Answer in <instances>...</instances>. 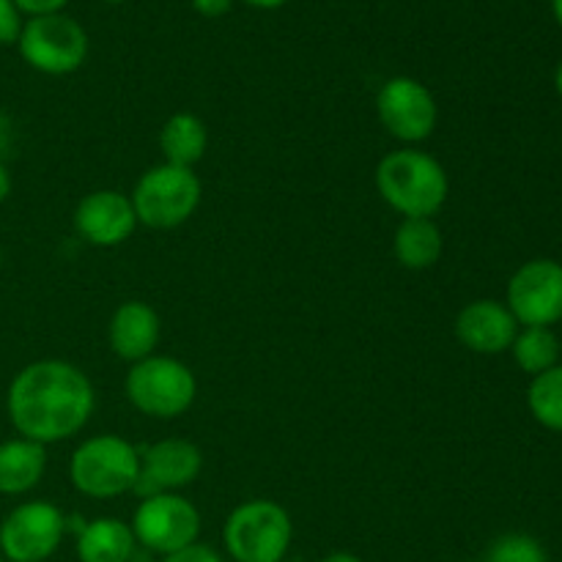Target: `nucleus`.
Masks as SVG:
<instances>
[{"instance_id": "nucleus-1", "label": "nucleus", "mask_w": 562, "mask_h": 562, "mask_svg": "<svg viewBox=\"0 0 562 562\" xmlns=\"http://www.w3.org/2000/svg\"><path fill=\"white\" fill-rule=\"evenodd\" d=\"M97 393L86 373L66 360H36L16 371L5 412L22 439L55 445L77 437L91 420Z\"/></svg>"}, {"instance_id": "nucleus-2", "label": "nucleus", "mask_w": 562, "mask_h": 562, "mask_svg": "<svg viewBox=\"0 0 562 562\" xmlns=\"http://www.w3.org/2000/svg\"><path fill=\"white\" fill-rule=\"evenodd\" d=\"M376 190L382 201L404 220H431L450 195L448 170L420 148H398L376 165Z\"/></svg>"}, {"instance_id": "nucleus-3", "label": "nucleus", "mask_w": 562, "mask_h": 562, "mask_svg": "<svg viewBox=\"0 0 562 562\" xmlns=\"http://www.w3.org/2000/svg\"><path fill=\"white\" fill-rule=\"evenodd\" d=\"M140 475V453L119 434L86 439L71 453L69 481L82 497L113 499L132 492Z\"/></svg>"}, {"instance_id": "nucleus-4", "label": "nucleus", "mask_w": 562, "mask_h": 562, "mask_svg": "<svg viewBox=\"0 0 562 562\" xmlns=\"http://www.w3.org/2000/svg\"><path fill=\"white\" fill-rule=\"evenodd\" d=\"M294 541V525L283 505L247 499L236 505L223 527L225 552L236 562H283Z\"/></svg>"}, {"instance_id": "nucleus-5", "label": "nucleus", "mask_w": 562, "mask_h": 562, "mask_svg": "<svg viewBox=\"0 0 562 562\" xmlns=\"http://www.w3.org/2000/svg\"><path fill=\"white\" fill-rule=\"evenodd\" d=\"M124 393L137 412L154 420L181 417L198 395L195 373L176 357L151 355L126 371Z\"/></svg>"}, {"instance_id": "nucleus-6", "label": "nucleus", "mask_w": 562, "mask_h": 562, "mask_svg": "<svg viewBox=\"0 0 562 562\" xmlns=\"http://www.w3.org/2000/svg\"><path fill=\"white\" fill-rule=\"evenodd\" d=\"M203 198L201 179L192 168L179 165H154L137 179L130 201L135 206L137 225L154 231H170L184 225L198 212Z\"/></svg>"}, {"instance_id": "nucleus-7", "label": "nucleus", "mask_w": 562, "mask_h": 562, "mask_svg": "<svg viewBox=\"0 0 562 562\" xmlns=\"http://www.w3.org/2000/svg\"><path fill=\"white\" fill-rule=\"evenodd\" d=\"M22 60L49 77H64L80 69L88 58V33L77 20L58 14L31 16L16 38Z\"/></svg>"}, {"instance_id": "nucleus-8", "label": "nucleus", "mask_w": 562, "mask_h": 562, "mask_svg": "<svg viewBox=\"0 0 562 562\" xmlns=\"http://www.w3.org/2000/svg\"><path fill=\"white\" fill-rule=\"evenodd\" d=\"M130 527L135 532V541L143 549L168 558V554L181 552V549L198 543L201 514L179 492L157 494V497L140 499Z\"/></svg>"}, {"instance_id": "nucleus-9", "label": "nucleus", "mask_w": 562, "mask_h": 562, "mask_svg": "<svg viewBox=\"0 0 562 562\" xmlns=\"http://www.w3.org/2000/svg\"><path fill=\"white\" fill-rule=\"evenodd\" d=\"M66 516L47 499L16 505L0 521V554L5 562H44L58 552Z\"/></svg>"}, {"instance_id": "nucleus-10", "label": "nucleus", "mask_w": 562, "mask_h": 562, "mask_svg": "<svg viewBox=\"0 0 562 562\" xmlns=\"http://www.w3.org/2000/svg\"><path fill=\"white\" fill-rule=\"evenodd\" d=\"M505 305L519 327H549L562 322V263L532 258L521 263L508 283Z\"/></svg>"}, {"instance_id": "nucleus-11", "label": "nucleus", "mask_w": 562, "mask_h": 562, "mask_svg": "<svg viewBox=\"0 0 562 562\" xmlns=\"http://www.w3.org/2000/svg\"><path fill=\"white\" fill-rule=\"evenodd\" d=\"M376 113L387 135L406 146L428 140L439 121L437 99L415 77H390L376 93Z\"/></svg>"}, {"instance_id": "nucleus-12", "label": "nucleus", "mask_w": 562, "mask_h": 562, "mask_svg": "<svg viewBox=\"0 0 562 562\" xmlns=\"http://www.w3.org/2000/svg\"><path fill=\"white\" fill-rule=\"evenodd\" d=\"M203 470V453L190 439L170 437L154 442L140 453V475L132 492L140 499L157 497V494L181 492L198 481Z\"/></svg>"}, {"instance_id": "nucleus-13", "label": "nucleus", "mask_w": 562, "mask_h": 562, "mask_svg": "<svg viewBox=\"0 0 562 562\" xmlns=\"http://www.w3.org/2000/svg\"><path fill=\"white\" fill-rule=\"evenodd\" d=\"M137 214L130 195L119 190L88 192L75 209V231L93 247H119L135 234Z\"/></svg>"}, {"instance_id": "nucleus-14", "label": "nucleus", "mask_w": 562, "mask_h": 562, "mask_svg": "<svg viewBox=\"0 0 562 562\" xmlns=\"http://www.w3.org/2000/svg\"><path fill=\"white\" fill-rule=\"evenodd\" d=\"M519 322L508 311L505 302L497 300H475L464 305L456 316V338L472 355L494 357L510 351Z\"/></svg>"}, {"instance_id": "nucleus-15", "label": "nucleus", "mask_w": 562, "mask_h": 562, "mask_svg": "<svg viewBox=\"0 0 562 562\" xmlns=\"http://www.w3.org/2000/svg\"><path fill=\"white\" fill-rule=\"evenodd\" d=\"M159 335H162V322L148 302L130 300L115 307V313L110 316V349L119 360L132 362V366L157 351Z\"/></svg>"}, {"instance_id": "nucleus-16", "label": "nucleus", "mask_w": 562, "mask_h": 562, "mask_svg": "<svg viewBox=\"0 0 562 562\" xmlns=\"http://www.w3.org/2000/svg\"><path fill=\"white\" fill-rule=\"evenodd\" d=\"M47 472V448L31 439H5L0 442V494L22 497L42 483Z\"/></svg>"}, {"instance_id": "nucleus-17", "label": "nucleus", "mask_w": 562, "mask_h": 562, "mask_svg": "<svg viewBox=\"0 0 562 562\" xmlns=\"http://www.w3.org/2000/svg\"><path fill=\"white\" fill-rule=\"evenodd\" d=\"M135 549V532L115 516L88 521L77 532V560L80 562H132Z\"/></svg>"}, {"instance_id": "nucleus-18", "label": "nucleus", "mask_w": 562, "mask_h": 562, "mask_svg": "<svg viewBox=\"0 0 562 562\" xmlns=\"http://www.w3.org/2000/svg\"><path fill=\"white\" fill-rule=\"evenodd\" d=\"M209 148V130L195 113H173L159 130V151L165 162L195 168Z\"/></svg>"}, {"instance_id": "nucleus-19", "label": "nucleus", "mask_w": 562, "mask_h": 562, "mask_svg": "<svg viewBox=\"0 0 562 562\" xmlns=\"http://www.w3.org/2000/svg\"><path fill=\"white\" fill-rule=\"evenodd\" d=\"M442 245V231L434 220L412 217L404 220L395 231L393 252L401 267L412 269V272H423V269H431L439 261Z\"/></svg>"}, {"instance_id": "nucleus-20", "label": "nucleus", "mask_w": 562, "mask_h": 562, "mask_svg": "<svg viewBox=\"0 0 562 562\" xmlns=\"http://www.w3.org/2000/svg\"><path fill=\"white\" fill-rule=\"evenodd\" d=\"M510 355L521 371L538 376L560 362V338L549 327H519Z\"/></svg>"}, {"instance_id": "nucleus-21", "label": "nucleus", "mask_w": 562, "mask_h": 562, "mask_svg": "<svg viewBox=\"0 0 562 562\" xmlns=\"http://www.w3.org/2000/svg\"><path fill=\"white\" fill-rule=\"evenodd\" d=\"M527 406L543 428L562 434V362L532 376L527 387Z\"/></svg>"}, {"instance_id": "nucleus-22", "label": "nucleus", "mask_w": 562, "mask_h": 562, "mask_svg": "<svg viewBox=\"0 0 562 562\" xmlns=\"http://www.w3.org/2000/svg\"><path fill=\"white\" fill-rule=\"evenodd\" d=\"M486 562H549L541 541L525 532H508L488 549Z\"/></svg>"}, {"instance_id": "nucleus-23", "label": "nucleus", "mask_w": 562, "mask_h": 562, "mask_svg": "<svg viewBox=\"0 0 562 562\" xmlns=\"http://www.w3.org/2000/svg\"><path fill=\"white\" fill-rule=\"evenodd\" d=\"M22 11L16 9L14 0H0V47L16 44L22 33Z\"/></svg>"}, {"instance_id": "nucleus-24", "label": "nucleus", "mask_w": 562, "mask_h": 562, "mask_svg": "<svg viewBox=\"0 0 562 562\" xmlns=\"http://www.w3.org/2000/svg\"><path fill=\"white\" fill-rule=\"evenodd\" d=\"M162 562H223V558L212 547H206V543H192V547L181 549V552L162 558Z\"/></svg>"}, {"instance_id": "nucleus-25", "label": "nucleus", "mask_w": 562, "mask_h": 562, "mask_svg": "<svg viewBox=\"0 0 562 562\" xmlns=\"http://www.w3.org/2000/svg\"><path fill=\"white\" fill-rule=\"evenodd\" d=\"M69 0H14L16 9L27 16H44V14H58Z\"/></svg>"}, {"instance_id": "nucleus-26", "label": "nucleus", "mask_w": 562, "mask_h": 562, "mask_svg": "<svg viewBox=\"0 0 562 562\" xmlns=\"http://www.w3.org/2000/svg\"><path fill=\"white\" fill-rule=\"evenodd\" d=\"M192 5H195L198 14L203 16H223L228 14L231 5H234V0H192Z\"/></svg>"}, {"instance_id": "nucleus-27", "label": "nucleus", "mask_w": 562, "mask_h": 562, "mask_svg": "<svg viewBox=\"0 0 562 562\" xmlns=\"http://www.w3.org/2000/svg\"><path fill=\"white\" fill-rule=\"evenodd\" d=\"M11 143H14V124H11L9 115H5L3 110H0V159H3L5 154H9Z\"/></svg>"}, {"instance_id": "nucleus-28", "label": "nucleus", "mask_w": 562, "mask_h": 562, "mask_svg": "<svg viewBox=\"0 0 562 562\" xmlns=\"http://www.w3.org/2000/svg\"><path fill=\"white\" fill-rule=\"evenodd\" d=\"M9 195H11V173L9 168H5L3 159H0V203H3Z\"/></svg>"}, {"instance_id": "nucleus-29", "label": "nucleus", "mask_w": 562, "mask_h": 562, "mask_svg": "<svg viewBox=\"0 0 562 562\" xmlns=\"http://www.w3.org/2000/svg\"><path fill=\"white\" fill-rule=\"evenodd\" d=\"M241 3L252 5V9H280V5H285L289 0H241Z\"/></svg>"}, {"instance_id": "nucleus-30", "label": "nucleus", "mask_w": 562, "mask_h": 562, "mask_svg": "<svg viewBox=\"0 0 562 562\" xmlns=\"http://www.w3.org/2000/svg\"><path fill=\"white\" fill-rule=\"evenodd\" d=\"M318 562H362V560L357 558V554H351V552H333V554H327V558L318 560Z\"/></svg>"}, {"instance_id": "nucleus-31", "label": "nucleus", "mask_w": 562, "mask_h": 562, "mask_svg": "<svg viewBox=\"0 0 562 562\" xmlns=\"http://www.w3.org/2000/svg\"><path fill=\"white\" fill-rule=\"evenodd\" d=\"M554 91H558L560 99H562V60H560L558 71H554Z\"/></svg>"}, {"instance_id": "nucleus-32", "label": "nucleus", "mask_w": 562, "mask_h": 562, "mask_svg": "<svg viewBox=\"0 0 562 562\" xmlns=\"http://www.w3.org/2000/svg\"><path fill=\"white\" fill-rule=\"evenodd\" d=\"M552 11H554V20L562 25V0H552Z\"/></svg>"}, {"instance_id": "nucleus-33", "label": "nucleus", "mask_w": 562, "mask_h": 562, "mask_svg": "<svg viewBox=\"0 0 562 562\" xmlns=\"http://www.w3.org/2000/svg\"><path fill=\"white\" fill-rule=\"evenodd\" d=\"M104 3H124V0H104Z\"/></svg>"}, {"instance_id": "nucleus-34", "label": "nucleus", "mask_w": 562, "mask_h": 562, "mask_svg": "<svg viewBox=\"0 0 562 562\" xmlns=\"http://www.w3.org/2000/svg\"><path fill=\"white\" fill-rule=\"evenodd\" d=\"M0 267H3V250H0Z\"/></svg>"}, {"instance_id": "nucleus-35", "label": "nucleus", "mask_w": 562, "mask_h": 562, "mask_svg": "<svg viewBox=\"0 0 562 562\" xmlns=\"http://www.w3.org/2000/svg\"><path fill=\"white\" fill-rule=\"evenodd\" d=\"M464 562H486V560H464Z\"/></svg>"}, {"instance_id": "nucleus-36", "label": "nucleus", "mask_w": 562, "mask_h": 562, "mask_svg": "<svg viewBox=\"0 0 562 562\" xmlns=\"http://www.w3.org/2000/svg\"><path fill=\"white\" fill-rule=\"evenodd\" d=\"M0 562H5V560H3V554H0Z\"/></svg>"}]
</instances>
